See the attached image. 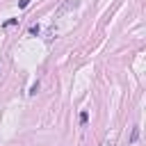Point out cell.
I'll list each match as a JSON object with an SVG mask.
<instances>
[{
	"instance_id": "1",
	"label": "cell",
	"mask_w": 146,
	"mask_h": 146,
	"mask_svg": "<svg viewBox=\"0 0 146 146\" xmlns=\"http://www.w3.org/2000/svg\"><path fill=\"white\" fill-rule=\"evenodd\" d=\"M137 139H139V128L135 125V128H132V135H130V144H135Z\"/></svg>"
},
{
	"instance_id": "2",
	"label": "cell",
	"mask_w": 146,
	"mask_h": 146,
	"mask_svg": "<svg viewBox=\"0 0 146 146\" xmlns=\"http://www.w3.org/2000/svg\"><path fill=\"white\" fill-rule=\"evenodd\" d=\"M87 121H89V112H87V110H82V112H80V123L84 125Z\"/></svg>"
},
{
	"instance_id": "3",
	"label": "cell",
	"mask_w": 146,
	"mask_h": 146,
	"mask_svg": "<svg viewBox=\"0 0 146 146\" xmlns=\"http://www.w3.org/2000/svg\"><path fill=\"white\" fill-rule=\"evenodd\" d=\"M16 23H18V18H9V21L2 23V27H11V25H16Z\"/></svg>"
},
{
	"instance_id": "4",
	"label": "cell",
	"mask_w": 146,
	"mask_h": 146,
	"mask_svg": "<svg viewBox=\"0 0 146 146\" xmlns=\"http://www.w3.org/2000/svg\"><path fill=\"white\" fill-rule=\"evenodd\" d=\"M36 91H39V82H34V84H32V87H30V96H34V94H36Z\"/></svg>"
},
{
	"instance_id": "5",
	"label": "cell",
	"mask_w": 146,
	"mask_h": 146,
	"mask_svg": "<svg viewBox=\"0 0 146 146\" xmlns=\"http://www.w3.org/2000/svg\"><path fill=\"white\" fill-rule=\"evenodd\" d=\"M30 34H39V25H32L30 27Z\"/></svg>"
},
{
	"instance_id": "6",
	"label": "cell",
	"mask_w": 146,
	"mask_h": 146,
	"mask_svg": "<svg viewBox=\"0 0 146 146\" xmlns=\"http://www.w3.org/2000/svg\"><path fill=\"white\" fill-rule=\"evenodd\" d=\"M27 5H30V0H21V2H18V7H21V9H25Z\"/></svg>"
}]
</instances>
